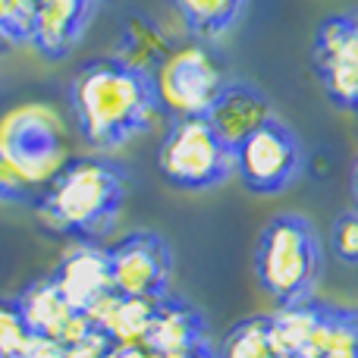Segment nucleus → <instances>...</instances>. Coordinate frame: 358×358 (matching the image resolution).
<instances>
[{
	"label": "nucleus",
	"instance_id": "nucleus-19",
	"mask_svg": "<svg viewBox=\"0 0 358 358\" xmlns=\"http://www.w3.org/2000/svg\"><path fill=\"white\" fill-rule=\"evenodd\" d=\"M35 343L13 299H0V358H25Z\"/></svg>",
	"mask_w": 358,
	"mask_h": 358
},
{
	"label": "nucleus",
	"instance_id": "nucleus-14",
	"mask_svg": "<svg viewBox=\"0 0 358 358\" xmlns=\"http://www.w3.org/2000/svg\"><path fill=\"white\" fill-rule=\"evenodd\" d=\"M145 346L155 349L161 358L176 355V352H189V349L208 343V321L204 315L195 308L192 302L176 296H164L155 308V317L148 324L145 334Z\"/></svg>",
	"mask_w": 358,
	"mask_h": 358
},
{
	"label": "nucleus",
	"instance_id": "nucleus-1",
	"mask_svg": "<svg viewBox=\"0 0 358 358\" xmlns=\"http://www.w3.org/2000/svg\"><path fill=\"white\" fill-rule=\"evenodd\" d=\"M69 107L82 138L98 151L120 148L148 132L161 113L155 76L129 66L120 57L82 63L69 82Z\"/></svg>",
	"mask_w": 358,
	"mask_h": 358
},
{
	"label": "nucleus",
	"instance_id": "nucleus-7",
	"mask_svg": "<svg viewBox=\"0 0 358 358\" xmlns=\"http://www.w3.org/2000/svg\"><path fill=\"white\" fill-rule=\"evenodd\" d=\"M0 155L29 185L54 179L63 167L60 123L44 107H22L0 123Z\"/></svg>",
	"mask_w": 358,
	"mask_h": 358
},
{
	"label": "nucleus",
	"instance_id": "nucleus-22",
	"mask_svg": "<svg viewBox=\"0 0 358 358\" xmlns=\"http://www.w3.org/2000/svg\"><path fill=\"white\" fill-rule=\"evenodd\" d=\"M25 358H66V346H60V343H54V340H38L35 336V343H31Z\"/></svg>",
	"mask_w": 358,
	"mask_h": 358
},
{
	"label": "nucleus",
	"instance_id": "nucleus-16",
	"mask_svg": "<svg viewBox=\"0 0 358 358\" xmlns=\"http://www.w3.org/2000/svg\"><path fill=\"white\" fill-rule=\"evenodd\" d=\"M170 3L189 35H195L198 41H214L239 22L248 0H170Z\"/></svg>",
	"mask_w": 358,
	"mask_h": 358
},
{
	"label": "nucleus",
	"instance_id": "nucleus-8",
	"mask_svg": "<svg viewBox=\"0 0 358 358\" xmlns=\"http://www.w3.org/2000/svg\"><path fill=\"white\" fill-rule=\"evenodd\" d=\"M110 289L123 299H164L173 277V252L151 229H138L107 245Z\"/></svg>",
	"mask_w": 358,
	"mask_h": 358
},
{
	"label": "nucleus",
	"instance_id": "nucleus-15",
	"mask_svg": "<svg viewBox=\"0 0 358 358\" xmlns=\"http://www.w3.org/2000/svg\"><path fill=\"white\" fill-rule=\"evenodd\" d=\"M173 44L167 41L164 29L145 13H132L123 22V31H120V50L117 57L129 66L142 69V73L155 76L157 69L164 66V60L170 57Z\"/></svg>",
	"mask_w": 358,
	"mask_h": 358
},
{
	"label": "nucleus",
	"instance_id": "nucleus-25",
	"mask_svg": "<svg viewBox=\"0 0 358 358\" xmlns=\"http://www.w3.org/2000/svg\"><path fill=\"white\" fill-rule=\"evenodd\" d=\"M352 201H355V210H358V161L352 167Z\"/></svg>",
	"mask_w": 358,
	"mask_h": 358
},
{
	"label": "nucleus",
	"instance_id": "nucleus-21",
	"mask_svg": "<svg viewBox=\"0 0 358 358\" xmlns=\"http://www.w3.org/2000/svg\"><path fill=\"white\" fill-rule=\"evenodd\" d=\"M0 201H31V185L0 155Z\"/></svg>",
	"mask_w": 358,
	"mask_h": 358
},
{
	"label": "nucleus",
	"instance_id": "nucleus-13",
	"mask_svg": "<svg viewBox=\"0 0 358 358\" xmlns=\"http://www.w3.org/2000/svg\"><path fill=\"white\" fill-rule=\"evenodd\" d=\"M271 117H273L271 101L264 98V92L242 79H229L227 85H223V92L217 94V101L210 104V110L204 113L210 129L233 151L239 148L258 126H264Z\"/></svg>",
	"mask_w": 358,
	"mask_h": 358
},
{
	"label": "nucleus",
	"instance_id": "nucleus-2",
	"mask_svg": "<svg viewBox=\"0 0 358 358\" xmlns=\"http://www.w3.org/2000/svg\"><path fill=\"white\" fill-rule=\"evenodd\" d=\"M129 192V176L107 157H76L31 198L38 220L76 242H98L113 229Z\"/></svg>",
	"mask_w": 358,
	"mask_h": 358
},
{
	"label": "nucleus",
	"instance_id": "nucleus-17",
	"mask_svg": "<svg viewBox=\"0 0 358 358\" xmlns=\"http://www.w3.org/2000/svg\"><path fill=\"white\" fill-rule=\"evenodd\" d=\"M220 358H289L280 340L273 336L267 317H248L239 327L229 330L223 346L217 349Z\"/></svg>",
	"mask_w": 358,
	"mask_h": 358
},
{
	"label": "nucleus",
	"instance_id": "nucleus-9",
	"mask_svg": "<svg viewBox=\"0 0 358 358\" xmlns=\"http://www.w3.org/2000/svg\"><path fill=\"white\" fill-rule=\"evenodd\" d=\"M315 73L324 92L340 107L358 98V10L330 16L315 38Z\"/></svg>",
	"mask_w": 358,
	"mask_h": 358
},
{
	"label": "nucleus",
	"instance_id": "nucleus-11",
	"mask_svg": "<svg viewBox=\"0 0 358 358\" xmlns=\"http://www.w3.org/2000/svg\"><path fill=\"white\" fill-rule=\"evenodd\" d=\"M50 283L60 289L66 305L76 315H85L88 308L110 296V267H107V248L98 242H76L60 258L57 271L50 273Z\"/></svg>",
	"mask_w": 358,
	"mask_h": 358
},
{
	"label": "nucleus",
	"instance_id": "nucleus-20",
	"mask_svg": "<svg viewBox=\"0 0 358 358\" xmlns=\"http://www.w3.org/2000/svg\"><path fill=\"white\" fill-rule=\"evenodd\" d=\"M334 252L346 264H358V210L336 217L334 223Z\"/></svg>",
	"mask_w": 358,
	"mask_h": 358
},
{
	"label": "nucleus",
	"instance_id": "nucleus-6",
	"mask_svg": "<svg viewBox=\"0 0 358 358\" xmlns=\"http://www.w3.org/2000/svg\"><path fill=\"white\" fill-rule=\"evenodd\" d=\"M305 167V148L299 136L271 117L236 148V176L258 195H280L299 179Z\"/></svg>",
	"mask_w": 358,
	"mask_h": 358
},
{
	"label": "nucleus",
	"instance_id": "nucleus-3",
	"mask_svg": "<svg viewBox=\"0 0 358 358\" xmlns=\"http://www.w3.org/2000/svg\"><path fill=\"white\" fill-rule=\"evenodd\" d=\"M321 239L299 214H280L264 227L255 248V273L277 305L311 299L321 277Z\"/></svg>",
	"mask_w": 358,
	"mask_h": 358
},
{
	"label": "nucleus",
	"instance_id": "nucleus-4",
	"mask_svg": "<svg viewBox=\"0 0 358 358\" xmlns=\"http://www.w3.org/2000/svg\"><path fill=\"white\" fill-rule=\"evenodd\" d=\"M157 170L173 189L204 192L236 176V151L204 117H173L157 148Z\"/></svg>",
	"mask_w": 358,
	"mask_h": 358
},
{
	"label": "nucleus",
	"instance_id": "nucleus-12",
	"mask_svg": "<svg viewBox=\"0 0 358 358\" xmlns=\"http://www.w3.org/2000/svg\"><path fill=\"white\" fill-rule=\"evenodd\" d=\"M98 0H35V22H31V41L38 54L48 60H63L76 50Z\"/></svg>",
	"mask_w": 358,
	"mask_h": 358
},
{
	"label": "nucleus",
	"instance_id": "nucleus-10",
	"mask_svg": "<svg viewBox=\"0 0 358 358\" xmlns=\"http://www.w3.org/2000/svg\"><path fill=\"white\" fill-rule=\"evenodd\" d=\"M13 302H16L29 334L38 336V340H54L60 346H76V343L88 340L92 334H98V330H92L85 315H76L69 308L66 299L60 296V289L50 283V277L29 283Z\"/></svg>",
	"mask_w": 358,
	"mask_h": 358
},
{
	"label": "nucleus",
	"instance_id": "nucleus-26",
	"mask_svg": "<svg viewBox=\"0 0 358 358\" xmlns=\"http://www.w3.org/2000/svg\"><path fill=\"white\" fill-rule=\"evenodd\" d=\"M352 110H355V120H358V98H355V104H352Z\"/></svg>",
	"mask_w": 358,
	"mask_h": 358
},
{
	"label": "nucleus",
	"instance_id": "nucleus-5",
	"mask_svg": "<svg viewBox=\"0 0 358 358\" xmlns=\"http://www.w3.org/2000/svg\"><path fill=\"white\" fill-rule=\"evenodd\" d=\"M229 82L223 60L208 48V41H192L173 48L164 66L155 73L161 110L173 117H204L223 85Z\"/></svg>",
	"mask_w": 358,
	"mask_h": 358
},
{
	"label": "nucleus",
	"instance_id": "nucleus-23",
	"mask_svg": "<svg viewBox=\"0 0 358 358\" xmlns=\"http://www.w3.org/2000/svg\"><path fill=\"white\" fill-rule=\"evenodd\" d=\"M167 358H220V355H217V349L210 346V343H201V346L189 349V352H176V355H167Z\"/></svg>",
	"mask_w": 358,
	"mask_h": 358
},
{
	"label": "nucleus",
	"instance_id": "nucleus-18",
	"mask_svg": "<svg viewBox=\"0 0 358 358\" xmlns=\"http://www.w3.org/2000/svg\"><path fill=\"white\" fill-rule=\"evenodd\" d=\"M35 0H0V50L31 41Z\"/></svg>",
	"mask_w": 358,
	"mask_h": 358
},
{
	"label": "nucleus",
	"instance_id": "nucleus-24",
	"mask_svg": "<svg viewBox=\"0 0 358 358\" xmlns=\"http://www.w3.org/2000/svg\"><path fill=\"white\" fill-rule=\"evenodd\" d=\"M324 358H358V343H349V346L336 349V352H330V355H324Z\"/></svg>",
	"mask_w": 358,
	"mask_h": 358
}]
</instances>
